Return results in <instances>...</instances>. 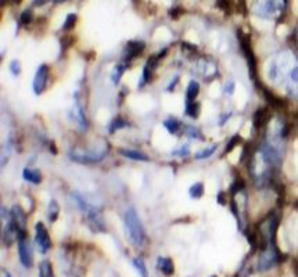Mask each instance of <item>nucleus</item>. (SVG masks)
I'll return each mask as SVG.
<instances>
[{
	"label": "nucleus",
	"mask_w": 298,
	"mask_h": 277,
	"mask_svg": "<svg viewBox=\"0 0 298 277\" xmlns=\"http://www.w3.org/2000/svg\"><path fill=\"white\" fill-rule=\"evenodd\" d=\"M124 225H125V233L128 240L131 241L133 246H141L144 241V229H143L136 209H126L125 215H124Z\"/></svg>",
	"instance_id": "1"
},
{
	"label": "nucleus",
	"mask_w": 298,
	"mask_h": 277,
	"mask_svg": "<svg viewBox=\"0 0 298 277\" xmlns=\"http://www.w3.org/2000/svg\"><path fill=\"white\" fill-rule=\"evenodd\" d=\"M297 61H293V56L288 52H283L280 54H277L276 57H273V60L269 64V79L272 82H283V79L286 78V75L288 71L291 69L294 64Z\"/></svg>",
	"instance_id": "2"
},
{
	"label": "nucleus",
	"mask_w": 298,
	"mask_h": 277,
	"mask_svg": "<svg viewBox=\"0 0 298 277\" xmlns=\"http://www.w3.org/2000/svg\"><path fill=\"white\" fill-rule=\"evenodd\" d=\"M286 5L287 0H254L252 13L261 18L275 20L279 16H282Z\"/></svg>",
	"instance_id": "3"
},
{
	"label": "nucleus",
	"mask_w": 298,
	"mask_h": 277,
	"mask_svg": "<svg viewBox=\"0 0 298 277\" xmlns=\"http://www.w3.org/2000/svg\"><path fill=\"white\" fill-rule=\"evenodd\" d=\"M108 147L104 146L103 148H92V150H72L69 152V158L78 164H97L103 161L107 155Z\"/></svg>",
	"instance_id": "4"
},
{
	"label": "nucleus",
	"mask_w": 298,
	"mask_h": 277,
	"mask_svg": "<svg viewBox=\"0 0 298 277\" xmlns=\"http://www.w3.org/2000/svg\"><path fill=\"white\" fill-rule=\"evenodd\" d=\"M279 251L275 247V243H271L268 244L265 248H262L261 255H259V259H258V270H268L276 265L279 262Z\"/></svg>",
	"instance_id": "5"
},
{
	"label": "nucleus",
	"mask_w": 298,
	"mask_h": 277,
	"mask_svg": "<svg viewBox=\"0 0 298 277\" xmlns=\"http://www.w3.org/2000/svg\"><path fill=\"white\" fill-rule=\"evenodd\" d=\"M35 244H36L39 252H42V254H46L52 247L50 234H49L46 226L43 225L42 222H38L35 225Z\"/></svg>",
	"instance_id": "6"
},
{
	"label": "nucleus",
	"mask_w": 298,
	"mask_h": 277,
	"mask_svg": "<svg viewBox=\"0 0 298 277\" xmlns=\"http://www.w3.org/2000/svg\"><path fill=\"white\" fill-rule=\"evenodd\" d=\"M18 256L20 261L25 267H31L33 263V255H32V246L28 237L22 235L18 239Z\"/></svg>",
	"instance_id": "7"
},
{
	"label": "nucleus",
	"mask_w": 298,
	"mask_h": 277,
	"mask_svg": "<svg viewBox=\"0 0 298 277\" xmlns=\"http://www.w3.org/2000/svg\"><path fill=\"white\" fill-rule=\"evenodd\" d=\"M283 82H284V88H286L288 96L298 99V61L288 71L286 78L283 79Z\"/></svg>",
	"instance_id": "8"
},
{
	"label": "nucleus",
	"mask_w": 298,
	"mask_h": 277,
	"mask_svg": "<svg viewBox=\"0 0 298 277\" xmlns=\"http://www.w3.org/2000/svg\"><path fill=\"white\" fill-rule=\"evenodd\" d=\"M47 78H49V67H47L46 64H42L38 68L36 73H35V78H33V84H32L33 93L39 96V94H42L45 92L47 85Z\"/></svg>",
	"instance_id": "9"
},
{
	"label": "nucleus",
	"mask_w": 298,
	"mask_h": 277,
	"mask_svg": "<svg viewBox=\"0 0 298 277\" xmlns=\"http://www.w3.org/2000/svg\"><path fill=\"white\" fill-rule=\"evenodd\" d=\"M10 220L14 223V226L17 227V230L20 231V237L26 235V231H25L26 215L21 207L14 205V207L10 209ZM20 237H18V239H20Z\"/></svg>",
	"instance_id": "10"
},
{
	"label": "nucleus",
	"mask_w": 298,
	"mask_h": 277,
	"mask_svg": "<svg viewBox=\"0 0 298 277\" xmlns=\"http://www.w3.org/2000/svg\"><path fill=\"white\" fill-rule=\"evenodd\" d=\"M86 220H88V226L90 227V230L97 233V231H105L104 222H103V218H101V214H100L97 208H92L86 212Z\"/></svg>",
	"instance_id": "11"
},
{
	"label": "nucleus",
	"mask_w": 298,
	"mask_h": 277,
	"mask_svg": "<svg viewBox=\"0 0 298 277\" xmlns=\"http://www.w3.org/2000/svg\"><path fill=\"white\" fill-rule=\"evenodd\" d=\"M144 42H141V41H131V42H128L125 49V60L126 61H129V60H133L135 57H137L139 54H141V52L144 50Z\"/></svg>",
	"instance_id": "12"
},
{
	"label": "nucleus",
	"mask_w": 298,
	"mask_h": 277,
	"mask_svg": "<svg viewBox=\"0 0 298 277\" xmlns=\"http://www.w3.org/2000/svg\"><path fill=\"white\" fill-rule=\"evenodd\" d=\"M69 118H71V120H72L73 122L79 126V129H81V131H85V129H86L88 124H86V118H85L84 110H82V107L79 105V103H77V104L73 105L72 110L69 111Z\"/></svg>",
	"instance_id": "13"
},
{
	"label": "nucleus",
	"mask_w": 298,
	"mask_h": 277,
	"mask_svg": "<svg viewBox=\"0 0 298 277\" xmlns=\"http://www.w3.org/2000/svg\"><path fill=\"white\" fill-rule=\"evenodd\" d=\"M121 155H124L125 158H129V160H133V161H144L147 162L150 158L148 155H146L143 151H139V150H129V148H120L118 150Z\"/></svg>",
	"instance_id": "14"
},
{
	"label": "nucleus",
	"mask_w": 298,
	"mask_h": 277,
	"mask_svg": "<svg viewBox=\"0 0 298 277\" xmlns=\"http://www.w3.org/2000/svg\"><path fill=\"white\" fill-rule=\"evenodd\" d=\"M157 267L165 276H172L173 272H175V266H173V262L171 258H162V256H160L157 261Z\"/></svg>",
	"instance_id": "15"
},
{
	"label": "nucleus",
	"mask_w": 298,
	"mask_h": 277,
	"mask_svg": "<svg viewBox=\"0 0 298 277\" xmlns=\"http://www.w3.org/2000/svg\"><path fill=\"white\" fill-rule=\"evenodd\" d=\"M22 178H24V180H26V182H29L32 184H39L42 182V173H41V171H38V169L25 168L22 171Z\"/></svg>",
	"instance_id": "16"
},
{
	"label": "nucleus",
	"mask_w": 298,
	"mask_h": 277,
	"mask_svg": "<svg viewBox=\"0 0 298 277\" xmlns=\"http://www.w3.org/2000/svg\"><path fill=\"white\" fill-rule=\"evenodd\" d=\"M200 92V85L196 82V81H190V84L188 86V90H186V101L190 103V101H194L197 99Z\"/></svg>",
	"instance_id": "17"
},
{
	"label": "nucleus",
	"mask_w": 298,
	"mask_h": 277,
	"mask_svg": "<svg viewBox=\"0 0 298 277\" xmlns=\"http://www.w3.org/2000/svg\"><path fill=\"white\" fill-rule=\"evenodd\" d=\"M58 215H60V205L56 200H52L50 203H49V209H47V218L50 222H56L58 218Z\"/></svg>",
	"instance_id": "18"
},
{
	"label": "nucleus",
	"mask_w": 298,
	"mask_h": 277,
	"mask_svg": "<svg viewBox=\"0 0 298 277\" xmlns=\"http://www.w3.org/2000/svg\"><path fill=\"white\" fill-rule=\"evenodd\" d=\"M189 194L193 200H199L204 195V184L199 182V183H194L192 187L189 188Z\"/></svg>",
	"instance_id": "19"
},
{
	"label": "nucleus",
	"mask_w": 298,
	"mask_h": 277,
	"mask_svg": "<svg viewBox=\"0 0 298 277\" xmlns=\"http://www.w3.org/2000/svg\"><path fill=\"white\" fill-rule=\"evenodd\" d=\"M125 65L124 64H117L113 69V72H111V81H113V84L118 85L120 84L121 78H122V75L125 72Z\"/></svg>",
	"instance_id": "20"
},
{
	"label": "nucleus",
	"mask_w": 298,
	"mask_h": 277,
	"mask_svg": "<svg viewBox=\"0 0 298 277\" xmlns=\"http://www.w3.org/2000/svg\"><path fill=\"white\" fill-rule=\"evenodd\" d=\"M162 125L164 128L167 129L171 135H175V133H178L179 128H180V124H179V121H176L175 118H168L162 122Z\"/></svg>",
	"instance_id": "21"
},
{
	"label": "nucleus",
	"mask_w": 298,
	"mask_h": 277,
	"mask_svg": "<svg viewBox=\"0 0 298 277\" xmlns=\"http://www.w3.org/2000/svg\"><path fill=\"white\" fill-rule=\"evenodd\" d=\"M128 125V122H126L124 118H121V116H117V118H114L113 120V122L110 124V126H108V133H115V132L118 131V129H122V128H125V126Z\"/></svg>",
	"instance_id": "22"
},
{
	"label": "nucleus",
	"mask_w": 298,
	"mask_h": 277,
	"mask_svg": "<svg viewBox=\"0 0 298 277\" xmlns=\"http://www.w3.org/2000/svg\"><path fill=\"white\" fill-rule=\"evenodd\" d=\"M184 112H186V115H189L190 118H197L200 112V104L199 103H196V101H190V103L186 101V110H184Z\"/></svg>",
	"instance_id": "23"
},
{
	"label": "nucleus",
	"mask_w": 298,
	"mask_h": 277,
	"mask_svg": "<svg viewBox=\"0 0 298 277\" xmlns=\"http://www.w3.org/2000/svg\"><path fill=\"white\" fill-rule=\"evenodd\" d=\"M152 73H153V68L148 65V64H146V65H144V68H143V73H141L140 82H139V88H143L147 82H150V79H152Z\"/></svg>",
	"instance_id": "24"
},
{
	"label": "nucleus",
	"mask_w": 298,
	"mask_h": 277,
	"mask_svg": "<svg viewBox=\"0 0 298 277\" xmlns=\"http://www.w3.org/2000/svg\"><path fill=\"white\" fill-rule=\"evenodd\" d=\"M218 148V146L216 144H214V146L208 147V148H204V150H201V151H199L194 157H196V160H205V158L211 157L212 154L215 152V150Z\"/></svg>",
	"instance_id": "25"
},
{
	"label": "nucleus",
	"mask_w": 298,
	"mask_h": 277,
	"mask_svg": "<svg viewBox=\"0 0 298 277\" xmlns=\"http://www.w3.org/2000/svg\"><path fill=\"white\" fill-rule=\"evenodd\" d=\"M39 273H41V276L43 277H53L52 265L47 261H43L42 263L39 265Z\"/></svg>",
	"instance_id": "26"
},
{
	"label": "nucleus",
	"mask_w": 298,
	"mask_h": 277,
	"mask_svg": "<svg viewBox=\"0 0 298 277\" xmlns=\"http://www.w3.org/2000/svg\"><path fill=\"white\" fill-rule=\"evenodd\" d=\"M133 266L136 267V270L139 272L141 277H148V273H147V267L144 265V262L141 261L140 258H136L133 259Z\"/></svg>",
	"instance_id": "27"
},
{
	"label": "nucleus",
	"mask_w": 298,
	"mask_h": 277,
	"mask_svg": "<svg viewBox=\"0 0 298 277\" xmlns=\"http://www.w3.org/2000/svg\"><path fill=\"white\" fill-rule=\"evenodd\" d=\"M77 18H78V17H77V14H72V13H71V14H68V16H67V18H65V21H64V24H63L64 31H71L73 26H75V24H77Z\"/></svg>",
	"instance_id": "28"
},
{
	"label": "nucleus",
	"mask_w": 298,
	"mask_h": 277,
	"mask_svg": "<svg viewBox=\"0 0 298 277\" xmlns=\"http://www.w3.org/2000/svg\"><path fill=\"white\" fill-rule=\"evenodd\" d=\"M9 69L10 72L13 73V76H18L21 73V64L18 63L17 60H13L10 64H9Z\"/></svg>",
	"instance_id": "29"
},
{
	"label": "nucleus",
	"mask_w": 298,
	"mask_h": 277,
	"mask_svg": "<svg viewBox=\"0 0 298 277\" xmlns=\"http://www.w3.org/2000/svg\"><path fill=\"white\" fill-rule=\"evenodd\" d=\"M32 21V13L31 10H25L22 13L21 16H20V24L22 25H26V24H29Z\"/></svg>",
	"instance_id": "30"
},
{
	"label": "nucleus",
	"mask_w": 298,
	"mask_h": 277,
	"mask_svg": "<svg viewBox=\"0 0 298 277\" xmlns=\"http://www.w3.org/2000/svg\"><path fill=\"white\" fill-rule=\"evenodd\" d=\"M186 133H188V135H190V136H193V137H197V136L203 137L199 133V131H197L196 128H192V126H188V128H186Z\"/></svg>",
	"instance_id": "31"
},
{
	"label": "nucleus",
	"mask_w": 298,
	"mask_h": 277,
	"mask_svg": "<svg viewBox=\"0 0 298 277\" xmlns=\"http://www.w3.org/2000/svg\"><path fill=\"white\" fill-rule=\"evenodd\" d=\"M179 152H173V155H180V157H183V155H188L189 154V147L183 146L180 150H178Z\"/></svg>",
	"instance_id": "32"
},
{
	"label": "nucleus",
	"mask_w": 298,
	"mask_h": 277,
	"mask_svg": "<svg viewBox=\"0 0 298 277\" xmlns=\"http://www.w3.org/2000/svg\"><path fill=\"white\" fill-rule=\"evenodd\" d=\"M237 139H239V137H233V139H232V141H230L229 144L226 146L225 152H229L230 150H233V147H235L236 144H237Z\"/></svg>",
	"instance_id": "33"
},
{
	"label": "nucleus",
	"mask_w": 298,
	"mask_h": 277,
	"mask_svg": "<svg viewBox=\"0 0 298 277\" xmlns=\"http://www.w3.org/2000/svg\"><path fill=\"white\" fill-rule=\"evenodd\" d=\"M233 90H235V84L233 82H229L228 86H226V93H233Z\"/></svg>",
	"instance_id": "34"
},
{
	"label": "nucleus",
	"mask_w": 298,
	"mask_h": 277,
	"mask_svg": "<svg viewBox=\"0 0 298 277\" xmlns=\"http://www.w3.org/2000/svg\"><path fill=\"white\" fill-rule=\"evenodd\" d=\"M47 2H50V0H35V2H33V5H35V6H42V5H46Z\"/></svg>",
	"instance_id": "35"
},
{
	"label": "nucleus",
	"mask_w": 298,
	"mask_h": 277,
	"mask_svg": "<svg viewBox=\"0 0 298 277\" xmlns=\"http://www.w3.org/2000/svg\"><path fill=\"white\" fill-rule=\"evenodd\" d=\"M2 277H13L10 274V272H7L6 269H2Z\"/></svg>",
	"instance_id": "36"
},
{
	"label": "nucleus",
	"mask_w": 298,
	"mask_h": 277,
	"mask_svg": "<svg viewBox=\"0 0 298 277\" xmlns=\"http://www.w3.org/2000/svg\"><path fill=\"white\" fill-rule=\"evenodd\" d=\"M211 277H216V276H211Z\"/></svg>",
	"instance_id": "37"
},
{
	"label": "nucleus",
	"mask_w": 298,
	"mask_h": 277,
	"mask_svg": "<svg viewBox=\"0 0 298 277\" xmlns=\"http://www.w3.org/2000/svg\"><path fill=\"white\" fill-rule=\"evenodd\" d=\"M39 277H43V276H39Z\"/></svg>",
	"instance_id": "38"
}]
</instances>
